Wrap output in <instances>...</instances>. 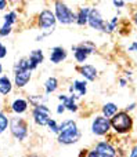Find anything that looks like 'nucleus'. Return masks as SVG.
<instances>
[{"instance_id": "obj_3", "label": "nucleus", "mask_w": 137, "mask_h": 157, "mask_svg": "<svg viewBox=\"0 0 137 157\" xmlns=\"http://www.w3.org/2000/svg\"><path fill=\"white\" fill-rule=\"evenodd\" d=\"M55 17H57V19L61 24H65V25L72 24L74 21H76V15L62 2L55 3Z\"/></svg>"}, {"instance_id": "obj_33", "label": "nucleus", "mask_w": 137, "mask_h": 157, "mask_svg": "<svg viewBox=\"0 0 137 157\" xmlns=\"http://www.w3.org/2000/svg\"><path fill=\"white\" fill-rule=\"evenodd\" d=\"M135 22H136V24H137V14H136V15H135Z\"/></svg>"}, {"instance_id": "obj_26", "label": "nucleus", "mask_w": 137, "mask_h": 157, "mask_svg": "<svg viewBox=\"0 0 137 157\" xmlns=\"http://www.w3.org/2000/svg\"><path fill=\"white\" fill-rule=\"evenodd\" d=\"M7 55V48H6L4 44L0 43V58H4Z\"/></svg>"}, {"instance_id": "obj_16", "label": "nucleus", "mask_w": 137, "mask_h": 157, "mask_svg": "<svg viewBox=\"0 0 137 157\" xmlns=\"http://www.w3.org/2000/svg\"><path fill=\"white\" fill-rule=\"evenodd\" d=\"M11 88H13V84H11L10 78H8L7 76L0 77V94L7 95L8 92L11 91Z\"/></svg>"}, {"instance_id": "obj_29", "label": "nucleus", "mask_w": 137, "mask_h": 157, "mask_svg": "<svg viewBox=\"0 0 137 157\" xmlns=\"http://www.w3.org/2000/svg\"><path fill=\"white\" fill-rule=\"evenodd\" d=\"M130 156H133V157H137V146L133 147V150L130 152Z\"/></svg>"}, {"instance_id": "obj_18", "label": "nucleus", "mask_w": 137, "mask_h": 157, "mask_svg": "<svg viewBox=\"0 0 137 157\" xmlns=\"http://www.w3.org/2000/svg\"><path fill=\"white\" fill-rule=\"evenodd\" d=\"M89 13H90V10L89 8H82V10L79 11V14L76 15V22L78 25H85L89 22Z\"/></svg>"}, {"instance_id": "obj_7", "label": "nucleus", "mask_w": 137, "mask_h": 157, "mask_svg": "<svg viewBox=\"0 0 137 157\" xmlns=\"http://www.w3.org/2000/svg\"><path fill=\"white\" fill-rule=\"evenodd\" d=\"M111 128V121L105 116H97L91 125V131L96 135H105Z\"/></svg>"}, {"instance_id": "obj_9", "label": "nucleus", "mask_w": 137, "mask_h": 157, "mask_svg": "<svg viewBox=\"0 0 137 157\" xmlns=\"http://www.w3.org/2000/svg\"><path fill=\"white\" fill-rule=\"evenodd\" d=\"M89 24H90V26L93 28V29H99V30L107 32V25L103 21L101 14L97 10H90V13H89Z\"/></svg>"}, {"instance_id": "obj_27", "label": "nucleus", "mask_w": 137, "mask_h": 157, "mask_svg": "<svg viewBox=\"0 0 137 157\" xmlns=\"http://www.w3.org/2000/svg\"><path fill=\"white\" fill-rule=\"evenodd\" d=\"M64 110H65V105H64V103H62V105H58V108H57V113H58V114H61Z\"/></svg>"}, {"instance_id": "obj_23", "label": "nucleus", "mask_w": 137, "mask_h": 157, "mask_svg": "<svg viewBox=\"0 0 137 157\" xmlns=\"http://www.w3.org/2000/svg\"><path fill=\"white\" fill-rule=\"evenodd\" d=\"M15 21H17V14L14 13V11H11V13H8V14L4 15V24L13 25Z\"/></svg>"}, {"instance_id": "obj_2", "label": "nucleus", "mask_w": 137, "mask_h": 157, "mask_svg": "<svg viewBox=\"0 0 137 157\" xmlns=\"http://www.w3.org/2000/svg\"><path fill=\"white\" fill-rule=\"evenodd\" d=\"M111 127L119 134L127 132L132 128V119L126 112H118L111 119Z\"/></svg>"}, {"instance_id": "obj_21", "label": "nucleus", "mask_w": 137, "mask_h": 157, "mask_svg": "<svg viewBox=\"0 0 137 157\" xmlns=\"http://www.w3.org/2000/svg\"><path fill=\"white\" fill-rule=\"evenodd\" d=\"M79 91V94L80 95H85L86 94V83H83V81H75V84L74 86L71 87V88H69V91L71 92H74V91Z\"/></svg>"}, {"instance_id": "obj_25", "label": "nucleus", "mask_w": 137, "mask_h": 157, "mask_svg": "<svg viewBox=\"0 0 137 157\" xmlns=\"http://www.w3.org/2000/svg\"><path fill=\"white\" fill-rule=\"evenodd\" d=\"M47 125L50 127V130H51L53 132H60V127L57 125V123H55L54 120L50 119V120H49V123H47Z\"/></svg>"}, {"instance_id": "obj_1", "label": "nucleus", "mask_w": 137, "mask_h": 157, "mask_svg": "<svg viewBox=\"0 0 137 157\" xmlns=\"http://www.w3.org/2000/svg\"><path fill=\"white\" fill-rule=\"evenodd\" d=\"M60 135H58V141L64 145H71L75 144L78 139L80 138V132L78 130V125L72 120H66L60 125Z\"/></svg>"}, {"instance_id": "obj_6", "label": "nucleus", "mask_w": 137, "mask_h": 157, "mask_svg": "<svg viewBox=\"0 0 137 157\" xmlns=\"http://www.w3.org/2000/svg\"><path fill=\"white\" fill-rule=\"evenodd\" d=\"M55 18L57 17H54V14L50 10L42 11L40 15H39V26L43 30H47V35H49L50 32H53L55 26Z\"/></svg>"}, {"instance_id": "obj_5", "label": "nucleus", "mask_w": 137, "mask_h": 157, "mask_svg": "<svg viewBox=\"0 0 137 157\" xmlns=\"http://www.w3.org/2000/svg\"><path fill=\"white\" fill-rule=\"evenodd\" d=\"M33 120L38 125H47L50 120V109L47 108L46 105H35V109H33Z\"/></svg>"}, {"instance_id": "obj_15", "label": "nucleus", "mask_w": 137, "mask_h": 157, "mask_svg": "<svg viewBox=\"0 0 137 157\" xmlns=\"http://www.w3.org/2000/svg\"><path fill=\"white\" fill-rule=\"evenodd\" d=\"M11 109H13L14 113H24V112H26L28 109V102L25 99H15L13 102V105H11Z\"/></svg>"}, {"instance_id": "obj_30", "label": "nucleus", "mask_w": 137, "mask_h": 157, "mask_svg": "<svg viewBox=\"0 0 137 157\" xmlns=\"http://www.w3.org/2000/svg\"><path fill=\"white\" fill-rule=\"evenodd\" d=\"M114 3H115V6H119V7H123V3L119 2V0H114Z\"/></svg>"}, {"instance_id": "obj_14", "label": "nucleus", "mask_w": 137, "mask_h": 157, "mask_svg": "<svg viewBox=\"0 0 137 157\" xmlns=\"http://www.w3.org/2000/svg\"><path fill=\"white\" fill-rule=\"evenodd\" d=\"M80 73H82L83 77H86L87 80H90V81H93L94 78H96V76H97L96 68H94V66H91V65L82 66V69H80Z\"/></svg>"}, {"instance_id": "obj_8", "label": "nucleus", "mask_w": 137, "mask_h": 157, "mask_svg": "<svg viewBox=\"0 0 137 157\" xmlns=\"http://www.w3.org/2000/svg\"><path fill=\"white\" fill-rule=\"evenodd\" d=\"M94 44L93 43H89V41H86V43H82L79 47H75V58H76L78 62H85V59L87 58V55L90 54V52L94 51Z\"/></svg>"}, {"instance_id": "obj_31", "label": "nucleus", "mask_w": 137, "mask_h": 157, "mask_svg": "<svg viewBox=\"0 0 137 157\" xmlns=\"http://www.w3.org/2000/svg\"><path fill=\"white\" fill-rule=\"evenodd\" d=\"M132 50H137V43H135L132 47H130V48H129V51H132Z\"/></svg>"}, {"instance_id": "obj_11", "label": "nucleus", "mask_w": 137, "mask_h": 157, "mask_svg": "<svg viewBox=\"0 0 137 157\" xmlns=\"http://www.w3.org/2000/svg\"><path fill=\"white\" fill-rule=\"evenodd\" d=\"M30 69H18L15 71V76H14V84L17 87H25L28 81L30 80Z\"/></svg>"}, {"instance_id": "obj_10", "label": "nucleus", "mask_w": 137, "mask_h": 157, "mask_svg": "<svg viewBox=\"0 0 137 157\" xmlns=\"http://www.w3.org/2000/svg\"><path fill=\"white\" fill-rule=\"evenodd\" d=\"M116 152L110 144L107 142H101L96 146L94 152H90L89 156H103V157H107V156H115Z\"/></svg>"}, {"instance_id": "obj_17", "label": "nucleus", "mask_w": 137, "mask_h": 157, "mask_svg": "<svg viewBox=\"0 0 137 157\" xmlns=\"http://www.w3.org/2000/svg\"><path fill=\"white\" fill-rule=\"evenodd\" d=\"M60 101L65 105V108L66 109H69L71 112H76L78 110V108H76V103H75V101H74V95L72 97H65V95H60Z\"/></svg>"}, {"instance_id": "obj_22", "label": "nucleus", "mask_w": 137, "mask_h": 157, "mask_svg": "<svg viewBox=\"0 0 137 157\" xmlns=\"http://www.w3.org/2000/svg\"><path fill=\"white\" fill-rule=\"evenodd\" d=\"M8 127V119L4 113H0V134H3Z\"/></svg>"}, {"instance_id": "obj_32", "label": "nucleus", "mask_w": 137, "mask_h": 157, "mask_svg": "<svg viewBox=\"0 0 137 157\" xmlns=\"http://www.w3.org/2000/svg\"><path fill=\"white\" fill-rule=\"evenodd\" d=\"M2 72H3V66H2V63H0V75H2Z\"/></svg>"}, {"instance_id": "obj_24", "label": "nucleus", "mask_w": 137, "mask_h": 157, "mask_svg": "<svg viewBox=\"0 0 137 157\" xmlns=\"http://www.w3.org/2000/svg\"><path fill=\"white\" fill-rule=\"evenodd\" d=\"M11 33V25L4 24L2 28H0V36H7Z\"/></svg>"}, {"instance_id": "obj_20", "label": "nucleus", "mask_w": 137, "mask_h": 157, "mask_svg": "<svg viewBox=\"0 0 137 157\" xmlns=\"http://www.w3.org/2000/svg\"><path fill=\"white\" fill-rule=\"evenodd\" d=\"M116 112H118V106H116L115 103H107V105H104V108H103V113H104L105 117H112Z\"/></svg>"}, {"instance_id": "obj_4", "label": "nucleus", "mask_w": 137, "mask_h": 157, "mask_svg": "<svg viewBox=\"0 0 137 157\" xmlns=\"http://www.w3.org/2000/svg\"><path fill=\"white\" fill-rule=\"evenodd\" d=\"M10 128H11V134H13L17 139L22 141V139L26 138L28 127H26V124H25V121L22 119H19V117H14V119L11 120Z\"/></svg>"}, {"instance_id": "obj_12", "label": "nucleus", "mask_w": 137, "mask_h": 157, "mask_svg": "<svg viewBox=\"0 0 137 157\" xmlns=\"http://www.w3.org/2000/svg\"><path fill=\"white\" fill-rule=\"evenodd\" d=\"M65 58H66V51L62 47H55V48H53L51 55H50V61H51L53 63H60V62H62Z\"/></svg>"}, {"instance_id": "obj_19", "label": "nucleus", "mask_w": 137, "mask_h": 157, "mask_svg": "<svg viewBox=\"0 0 137 157\" xmlns=\"http://www.w3.org/2000/svg\"><path fill=\"white\" fill-rule=\"evenodd\" d=\"M57 78L54 77H50L46 80V83H44V88H46V94H51V92H54L55 90H57Z\"/></svg>"}, {"instance_id": "obj_28", "label": "nucleus", "mask_w": 137, "mask_h": 157, "mask_svg": "<svg viewBox=\"0 0 137 157\" xmlns=\"http://www.w3.org/2000/svg\"><path fill=\"white\" fill-rule=\"evenodd\" d=\"M6 6H7V0H0V11L4 10Z\"/></svg>"}, {"instance_id": "obj_13", "label": "nucleus", "mask_w": 137, "mask_h": 157, "mask_svg": "<svg viewBox=\"0 0 137 157\" xmlns=\"http://www.w3.org/2000/svg\"><path fill=\"white\" fill-rule=\"evenodd\" d=\"M28 58H29V61H30V66H32V71L38 68V65H40V63L43 62V59H44L42 50H33V51L29 54V57H28Z\"/></svg>"}]
</instances>
